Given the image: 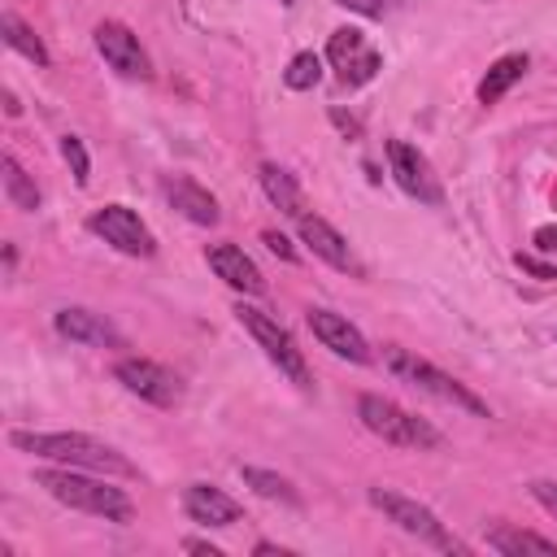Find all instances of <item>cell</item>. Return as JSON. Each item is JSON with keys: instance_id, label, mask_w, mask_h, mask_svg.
<instances>
[{"instance_id": "6da1fadb", "label": "cell", "mask_w": 557, "mask_h": 557, "mask_svg": "<svg viewBox=\"0 0 557 557\" xmlns=\"http://www.w3.org/2000/svg\"><path fill=\"white\" fill-rule=\"evenodd\" d=\"M9 444L57 461V466H78V470H96V474H117V479H135V461L122 457L113 444L83 435V431H9Z\"/></svg>"}, {"instance_id": "7a4b0ae2", "label": "cell", "mask_w": 557, "mask_h": 557, "mask_svg": "<svg viewBox=\"0 0 557 557\" xmlns=\"http://www.w3.org/2000/svg\"><path fill=\"white\" fill-rule=\"evenodd\" d=\"M35 483L78 509V513H91V518H104V522H131L135 518V505L122 487H113L109 479H96V470H78V466H48V470H35Z\"/></svg>"}, {"instance_id": "3957f363", "label": "cell", "mask_w": 557, "mask_h": 557, "mask_svg": "<svg viewBox=\"0 0 557 557\" xmlns=\"http://www.w3.org/2000/svg\"><path fill=\"white\" fill-rule=\"evenodd\" d=\"M383 366H387L400 383H409V387H418V392H426V396H435V400H444V405H453V409H466V413H474V418H492L487 400H479L466 383H457L453 374H444L440 366H431L426 357H418L413 348L387 344V348H383Z\"/></svg>"}, {"instance_id": "277c9868", "label": "cell", "mask_w": 557, "mask_h": 557, "mask_svg": "<svg viewBox=\"0 0 557 557\" xmlns=\"http://www.w3.org/2000/svg\"><path fill=\"white\" fill-rule=\"evenodd\" d=\"M357 418H361V426L370 431V435H379L383 444H392V448H440L444 444V435L426 422V418H418V413H409V409H400L396 400H387V396H374V392H366V396H357Z\"/></svg>"}, {"instance_id": "5b68a950", "label": "cell", "mask_w": 557, "mask_h": 557, "mask_svg": "<svg viewBox=\"0 0 557 557\" xmlns=\"http://www.w3.org/2000/svg\"><path fill=\"white\" fill-rule=\"evenodd\" d=\"M366 500H370L387 522H396L405 535H413V540H422V544H431V548H440V553H466V544H461V540L435 518V509H426L422 500L400 496V492H392V487H370Z\"/></svg>"}, {"instance_id": "8992f818", "label": "cell", "mask_w": 557, "mask_h": 557, "mask_svg": "<svg viewBox=\"0 0 557 557\" xmlns=\"http://www.w3.org/2000/svg\"><path fill=\"white\" fill-rule=\"evenodd\" d=\"M235 318H239V326L261 344V352L278 366V374H287L296 387H309L313 379H309V366H305V352L296 348V339H292V331L278 322V318H270L265 309H257V305H235Z\"/></svg>"}, {"instance_id": "52a82bcc", "label": "cell", "mask_w": 557, "mask_h": 557, "mask_svg": "<svg viewBox=\"0 0 557 557\" xmlns=\"http://www.w3.org/2000/svg\"><path fill=\"white\" fill-rule=\"evenodd\" d=\"M326 61L335 65V74H339L344 87H366V83L383 70V52H379L357 26L331 30V39H326Z\"/></svg>"}, {"instance_id": "ba28073f", "label": "cell", "mask_w": 557, "mask_h": 557, "mask_svg": "<svg viewBox=\"0 0 557 557\" xmlns=\"http://www.w3.org/2000/svg\"><path fill=\"white\" fill-rule=\"evenodd\" d=\"M87 231H91V235H100L104 244H113V248H117V252H126V257H152V252H157L152 231H148V226H144V218H139L135 209H126V205L91 209Z\"/></svg>"}, {"instance_id": "9c48e42d", "label": "cell", "mask_w": 557, "mask_h": 557, "mask_svg": "<svg viewBox=\"0 0 557 557\" xmlns=\"http://www.w3.org/2000/svg\"><path fill=\"white\" fill-rule=\"evenodd\" d=\"M383 152H387L392 178H396V187H400L405 196H413V200H422V205H444V187H440L431 161H426L413 144H405V139H387Z\"/></svg>"}, {"instance_id": "30bf717a", "label": "cell", "mask_w": 557, "mask_h": 557, "mask_svg": "<svg viewBox=\"0 0 557 557\" xmlns=\"http://www.w3.org/2000/svg\"><path fill=\"white\" fill-rule=\"evenodd\" d=\"M113 379H117L131 396H139V400H148V405H157V409H170V405H178V396H183L178 379H174L165 366L148 361V357H122V361L113 366Z\"/></svg>"}, {"instance_id": "8fae6325", "label": "cell", "mask_w": 557, "mask_h": 557, "mask_svg": "<svg viewBox=\"0 0 557 557\" xmlns=\"http://www.w3.org/2000/svg\"><path fill=\"white\" fill-rule=\"evenodd\" d=\"M91 39H96V52L104 57V65L109 70H117L122 78H148L152 74V61H148V52H144V44H139V35L126 26V22H100L96 30H91Z\"/></svg>"}, {"instance_id": "7c38bea8", "label": "cell", "mask_w": 557, "mask_h": 557, "mask_svg": "<svg viewBox=\"0 0 557 557\" xmlns=\"http://www.w3.org/2000/svg\"><path fill=\"white\" fill-rule=\"evenodd\" d=\"M296 231H300V244H305L313 257H322L331 270H344V274H352V278H366V265L357 261V252L348 248V239H344L326 218L300 213V218H296Z\"/></svg>"}, {"instance_id": "4fadbf2b", "label": "cell", "mask_w": 557, "mask_h": 557, "mask_svg": "<svg viewBox=\"0 0 557 557\" xmlns=\"http://www.w3.org/2000/svg\"><path fill=\"white\" fill-rule=\"evenodd\" d=\"M305 322H309L313 339H318L322 348H331L335 357H344V361H352V366H366V361H370L366 335H361L344 313H335V309H309Z\"/></svg>"}, {"instance_id": "5bb4252c", "label": "cell", "mask_w": 557, "mask_h": 557, "mask_svg": "<svg viewBox=\"0 0 557 557\" xmlns=\"http://www.w3.org/2000/svg\"><path fill=\"white\" fill-rule=\"evenodd\" d=\"M205 261H209V270H213L226 287H235V292H244V296H265V278H261L257 261H252L239 244H209V248H205Z\"/></svg>"}, {"instance_id": "9a60e30c", "label": "cell", "mask_w": 557, "mask_h": 557, "mask_svg": "<svg viewBox=\"0 0 557 557\" xmlns=\"http://www.w3.org/2000/svg\"><path fill=\"white\" fill-rule=\"evenodd\" d=\"M183 509H187V518L200 522V527H235L239 513H244V509H239L222 487H213V483H187Z\"/></svg>"}, {"instance_id": "2e32d148", "label": "cell", "mask_w": 557, "mask_h": 557, "mask_svg": "<svg viewBox=\"0 0 557 557\" xmlns=\"http://www.w3.org/2000/svg\"><path fill=\"white\" fill-rule=\"evenodd\" d=\"M165 200L187 218V222H196V226H218L222 222V209H218V200H213V191H205L196 178H187V174H170L165 178Z\"/></svg>"}, {"instance_id": "e0dca14e", "label": "cell", "mask_w": 557, "mask_h": 557, "mask_svg": "<svg viewBox=\"0 0 557 557\" xmlns=\"http://www.w3.org/2000/svg\"><path fill=\"white\" fill-rule=\"evenodd\" d=\"M52 326L61 339H74V344H117V331L104 313L96 309H83V305H65L52 313Z\"/></svg>"}, {"instance_id": "ac0fdd59", "label": "cell", "mask_w": 557, "mask_h": 557, "mask_svg": "<svg viewBox=\"0 0 557 557\" xmlns=\"http://www.w3.org/2000/svg\"><path fill=\"white\" fill-rule=\"evenodd\" d=\"M257 178H261V191H265V200H270L278 213H287L292 222H296L300 213H309V209H305V196H300V187H296V178H292L283 165H274V161H261Z\"/></svg>"}, {"instance_id": "d6986e66", "label": "cell", "mask_w": 557, "mask_h": 557, "mask_svg": "<svg viewBox=\"0 0 557 557\" xmlns=\"http://www.w3.org/2000/svg\"><path fill=\"white\" fill-rule=\"evenodd\" d=\"M527 70H531V57H527V52H505V57H496V61L487 65V74L479 78V104H496Z\"/></svg>"}, {"instance_id": "ffe728a7", "label": "cell", "mask_w": 557, "mask_h": 557, "mask_svg": "<svg viewBox=\"0 0 557 557\" xmlns=\"http://www.w3.org/2000/svg\"><path fill=\"white\" fill-rule=\"evenodd\" d=\"M487 548L505 553V557H522V553H540V557H557V540H544L535 531H522V527H509V522H496L487 531Z\"/></svg>"}, {"instance_id": "44dd1931", "label": "cell", "mask_w": 557, "mask_h": 557, "mask_svg": "<svg viewBox=\"0 0 557 557\" xmlns=\"http://www.w3.org/2000/svg\"><path fill=\"white\" fill-rule=\"evenodd\" d=\"M0 39H4L13 52H22L26 61H35L39 70H48V65H52V57H48L44 39H39V35L17 17V13H4V17H0Z\"/></svg>"}, {"instance_id": "7402d4cb", "label": "cell", "mask_w": 557, "mask_h": 557, "mask_svg": "<svg viewBox=\"0 0 557 557\" xmlns=\"http://www.w3.org/2000/svg\"><path fill=\"white\" fill-rule=\"evenodd\" d=\"M0 170H4V196H9V205L22 209V213H35V209H39V187H35V178L17 165L13 152L0 157Z\"/></svg>"}, {"instance_id": "603a6c76", "label": "cell", "mask_w": 557, "mask_h": 557, "mask_svg": "<svg viewBox=\"0 0 557 557\" xmlns=\"http://www.w3.org/2000/svg\"><path fill=\"white\" fill-rule=\"evenodd\" d=\"M239 479L257 492V496H265V500H283V505H300V492L283 479V474H274V470H261V466H239Z\"/></svg>"}, {"instance_id": "cb8c5ba5", "label": "cell", "mask_w": 557, "mask_h": 557, "mask_svg": "<svg viewBox=\"0 0 557 557\" xmlns=\"http://www.w3.org/2000/svg\"><path fill=\"white\" fill-rule=\"evenodd\" d=\"M318 78H322V57L318 52H296L283 70V83L292 91H309V87H318Z\"/></svg>"}, {"instance_id": "d4e9b609", "label": "cell", "mask_w": 557, "mask_h": 557, "mask_svg": "<svg viewBox=\"0 0 557 557\" xmlns=\"http://www.w3.org/2000/svg\"><path fill=\"white\" fill-rule=\"evenodd\" d=\"M61 157H65V165H70V174H74V183H78V187H87V183H91V161H87V148H83V139H78V135H65V139H61Z\"/></svg>"}, {"instance_id": "484cf974", "label": "cell", "mask_w": 557, "mask_h": 557, "mask_svg": "<svg viewBox=\"0 0 557 557\" xmlns=\"http://www.w3.org/2000/svg\"><path fill=\"white\" fill-rule=\"evenodd\" d=\"M531 496H535V505H544V509L557 518V483H553V479H535V483H531Z\"/></svg>"}, {"instance_id": "4316f807", "label": "cell", "mask_w": 557, "mask_h": 557, "mask_svg": "<svg viewBox=\"0 0 557 557\" xmlns=\"http://www.w3.org/2000/svg\"><path fill=\"white\" fill-rule=\"evenodd\" d=\"M527 274H535V278H557V261H540V257H527V252H518L513 257Z\"/></svg>"}, {"instance_id": "83f0119b", "label": "cell", "mask_w": 557, "mask_h": 557, "mask_svg": "<svg viewBox=\"0 0 557 557\" xmlns=\"http://www.w3.org/2000/svg\"><path fill=\"white\" fill-rule=\"evenodd\" d=\"M261 239H265V248H270L274 257H283V261H296V248H292V244H287L278 231H261Z\"/></svg>"}, {"instance_id": "f1b7e54d", "label": "cell", "mask_w": 557, "mask_h": 557, "mask_svg": "<svg viewBox=\"0 0 557 557\" xmlns=\"http://www.w3.org/2000/svg\"><path fill=\"white\" fill-rule=\"evenodd\" d=\"M344 4L348 13H361V17H383V0H335Z\"/></svg>"}, {"instance_id": "f546056e", "label": "cell", "mask_w": 557, "mask_h": 557, "mask_svg": "<svg viewBox=\"0 0 557 557\" xmlns=\"http://www.w3.org/2000/svg\"><path fill=\"white\" fill-rule=\"evenodd\" d=\"M531 244H535L540 252H557V226H535V231H531Z\"/></svg>"}, {"instance_id": "4dcf8cb0", "label": "cell", "mask_w": 557, "mask_h": 557, "mask_svg": "<svg viewBox=\"0 0 557 557\" xmlns=\"http://www.w3.org/2000/svg\"><path fill=\"white\" fill-rule=\"evenodd\" d=\"M183 548H187V553H209V557H222V548H213L209 540H183Z\"/></svg>"}, {"instance_id": "1f68e13d", "label": "cell", "mask_w": 557, "mask_h": 557, "mask_svg": "<svg viewBox=\"0 0 557 557\" xmlns=\"http://www.w3.org/2000/svg\"><path fill=\"white\" fill-rule=\"evenodd\" d=\"M252 553H257V557H287V548H278V544H270V540L252 544Z\"/></svg>"}, {"instance_id": "d6a6232c", "label": "cell", "mask_w": 557, "mask_h": 557, "mask_svg": "<svg viewBox=\"0 0 557 557\" xmlns=\"http://www.w3.org/2000/svg\"><path fill=\"white\" fill-rule=\"evenodd\" d=\"M4 113H9V117H17V113H22V104H17V96H13V91H4Z\"/></svg>"}, {"instance_id": "836d02e7", "label": "cell", "mask_w": 557, "mask_h": 557, "mask_svg": "<svg viewBox=\"0 0 557 557\" xmlns=\"http://www.w3.org/2000/svg\"><path fill=\"white\" fill-rule=\"evenodd\" d=\"M278 4H296V0H278Z\"/></svg>"}]
</instances>
